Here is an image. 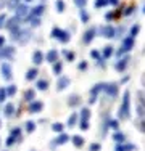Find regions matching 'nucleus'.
<instances>
[{
    "label": "nucleus",
    "mask_w": 145,
    "mask_h": 151,
    "mask_svg": "<svg viewBox=\"0 0 145 151\" xmlns=\"http://www.w3.org/2000/svg\"><path fill=\"white\" fill-rule=\"evenodd\" d=\"M29 37H31V32L26 31V29H23V27H20L14 34H12L13 40H16L18 44H21V45H26L29 42Z\"/></svg>",
    "instance_id": "nucleus-1"
},
{
    "label": "nucleus",
    "mask_w": 145,
    "mask_h": 151,
    "mask_svg": "<svg viewBox=\"0 0 145 151\" xmlns=\"http://www.w3.org/2000/svg\"><path fill=\"white\" fill-rule=\"evenodd\" d=\"M129 98H130V93L126 90L124 93V98H123V105L121 108H119V119H129V114H130V111H129Z\"/></svg>",
    "instance_id": "nucleus-2"
},
{
    "label": "nucleus",
    "mask_w": 145,
    "mask_h": 151,
    "mask_svg": "<svg viewBox=\"0 0 145 151\" xmlns=\"http://www.w3.org/2000/svg\"><path fill=\"white\" fill-rule=\"evenodd\" d=\"M99 34L105 39H113L116 35V29L111 26V24H105V26H102L99 29Z\"/></svg>",
    "instance_id": "nucleus-3"
},
{
    "label": "nucleus",
    "mask_w": 145,
    "mask_h": 151,
    "mask_svg": "<svg viewBox=\"0 0 145 151\" xmlns=\"http://www.w3.org/2000/svg\"><path fill=\"white\" fill-rule=\"evenodd\" d=\"M20 23H21V21L18 19L16 16H13V18H10V19H7L5 27L10 31V34H14V32H16V31L21 27V24H20Z\"/></svg>",
    "instance_id": "nucleus-4"
},
{
    "label": "nucleus",
    "mask_w": 145,
    "mask_h": 151,
    "mask_svg": "<svg viewBox=\"0 0 145 151\" xmlns=\"http://www.w3.org/2000/svg\"><path fill=\"white\" fill-rule=\"evenodd\" d=\"M16 18L18 19H28V16H29V12H31V10H29V6L28 5H23V3H20V5L16 6Z\"/></svg>",
    "instance_id": "nucleus-5"
},
{
    "label": "nucleus",
    "mask_w": 145,
    "mask_h": 151,
    "mask_svg": "<svg viewBox=\"0 0 145 151\" xmlns=\"http://www.w3.org/2000/svg\"><path fill=\"white\" fill-rule=\"evenodd\" d=\"M0 56L5 60H13L14 58V48L13 47H3L2 50H0Z\"/></svg>",
    "instance_id": "nucleus-6"
},
{
    "label": "nucleus",
    "mask_w": 145,
    "mask_h": 151,
    "mask_svg": "<svg viewBox=\"0 0 145 151\" xmlns=\"http://www.w3.org/2000/svg\"><path fill=\"white\" fill-rule=\"evenodd\" d=\"M132 47H134V37L128 35V37L123 40V48H121V52H119V55H121V53H124V52H129V50H132Z\"/></svg>",
    "instance_id": "nucleus-7"
},
{
    "label": "nucleus",
    "mask_w": 145,
    "mask_h": 151,
    "mask_svg": "<svg viewBox=\"0 0 145 151\" xmlns=\"http://www.w3.org/2000/svg\"><path fill=\"white\" fill-rule=\"evenodd\" d=\"M12 74H13L12 64H10V63H3L2 64V76H3V79L10 81V79H12Z\"/></svg>",
    "instance_id": "nucleus-8"
},
{
    "label": "nucleus",
    "mask_w": 145,
    "mask_h": 151,
    "mask_svg": "<svg viewBox=\"0 0 145 151\" xmlns=\"http://www.w3.org/2000/svg\"><path fill=\"white\" fill-rule=\"evenodd\" d=\"M95 34H97L95 27H89V29L84 32V44H90V42L94 40V37H95Z\"/></svg>",
    "instance_id": "nucleus-9"
},
{
    "label": "nucleus",
    "mask_w": 145,
    "mask_h": 151,
    "mask_svg": "<svg viewBox=\"0 0 145 151\" xmlns=\"http://www.w3.org/2000/svg\"><path fill=\"white\" fill-rule=\"evenodd\" d=\"M42 109H44V103L37 101V100L31 101V105H29V113H39V111H42Z\"/></svg>",
    "instance_id": "nucleus-10"
},
{
    "label": "nucleus",
    "mask_w": 145,
    "mask_h": 151,
    "mask_svg": "<svg viewBox=\"0 0 145 151\" xmlns=\"http://www.w3.org/2000/svg\"><path fill=\"white\" fill-rule=\"evenodd\" d=\"M103 90L107 92L110 96H116V95H118V85H116V84H105Z\"/></svg>",
    "instance_id": "nucleus-11"
},
{
    "label": "nucleus",
    "mask_w": 145,
    "mask_h": 151,
    "mask_svg": "<svg viewBox=\"0 0 145 151\" xmlns=\"http://www.w3.org/2000/svg\"><path fill=\"white\" fill-rule=\"evenodd\" d=\"M128 61H129L128 56H126V58H121V60L118 61V63L115 64V69L118 71V73H123V71H124L126 68H128Z\"/></svg>",
    "instance_id": "nucleus-12"
},
{
    "label": "nucleus",
    "mask_w": 145,
    "mask_h": 151,
    "mask_svg": "<svg viewBox=\"0 0 145 151\" xmlns=\"http://www.w3.org/2000/svg\"><path fill=\"white\" fill-rule=\"evenodd\" d=\"M70 32H66V31H63V29H60V32H58V35H57V40H60L61 44H68L70 42Z\"/></svg>",
    "instance_id": "nucleus-13"
},
{
    "label": "nucleus",
    "mask_w": 145,
    "mask_h": 151,
    "mask_svg": "<svg viewBox=\"0 0 145 151\" xmlns=\"http://www.w3.org/2000/svg\"><path fill=\"white\" fill-rule=\"evenodd\" d=\"M70 77H66V76H61V79H58V84H57V87H58V90H65V88L70 85Z\"/></svg>",
    "instance_id": "nucleus-14"
},
{
    "label": "nucleus",
    "mask_w": 145,
    "mask_h": 151,
    "mask_svg": "<svg viewBox=\"0 0 145 151\" xmlns=\"http://www.w3.org/2000/svg\"><path fill=\"white\" fill-rule=\"evenodd\" d=\"M32 63L34 64H42L44 63V53L41 50H36V52L32 53Z\"/></svg>",
    "instance_id": "nucleus-15"
},
{
    "label": "nucleus",
    "mask_w": 145,
    "mask_h": 151,
    "mask_svg": "<svg viewBox=\"0 0 145 151\" xmlns=\"http://www.w3.org/2000/svg\"><path fill=\"white\" fill-rule=\"evenodd\" d=\"M44 58L49 61V63H55V61L58 60V52H57V50H50V52L44 56Z\"/></svg>",
    "instance_id": "nucleus-16"
},
{
    "label": "nucleus",
    "mask_w": 145,
    "mask_h": 151,
    "mask_svg": "<svg viewBox=\"0 0 145 151\" xmlns=\"http://www.w3.org/2000/svg\"><path fill=\"white\" fill-rule=\"evenodd\" d=\"M44 10H45V6L44 5H37L36 8H32L31 12H29V16H36V18H39L44 13Z\"/></svg>",
    "instance_id": "nucleus-17"
},
{
    "label": "nucleus",
    "mask_w": 145,
    "mask_h": 151,
    "mask_svg": "<svg viewBox=\"0 0 145 151\" xmlns=\"http://www.w3.org/2000/svg\"><path fill=\"white\" fill-rule=\"evenodd\" d=\"M71 142H72V145H74L76 148H82V146H84V138H82L81 135H74L71 138Z\"/></svg>",
    "instance_id": "nucleus-18"
},
{
    "label": "nucleus",
    "mask_w": 145,
    "mask_h": 151,
    "mask_svg": "<svg viewBox=\"0 0 145 151\" xmlns=\"http://www.w3.org/2000/svg\"><path fill=\"white\" fill-rule=\"evenodd\" d=\"M34 100H36V90L34 88H29V90L24 93V101L31 103V101H34Z\"/></svg>",
    "instance_id": "nucleus-19"
},
{
    "label": "nucleus",
    "mask_w": 145,
    "mask_h": 151,
    "mask_svg": "<svg viewBox=\"0 0 145 151\" xmlns=\"http://www.w3.org/2000/svg\"><path fill=\"white\" fill-rule=\"evenodd\" d=\"M36 88H39V90H47V88H49V81H45V79H39L37 84H36Z\"/></svg>",
    "instance_id": "nucleus-20"
},
{
    "label": "nucleus",
    "mask_w": 145,
    "mask_h": 151,
    "mask_svg": "<svg viewBox=\"0 0 145 151\" xmlns=\"http://www.w3.org/2000/svg\"><path fill=\"white\" fill-rule=\"evenodd\" d=\"M68 140H70V137L65 134V132H61L60 137H58V138L55 140V145H65V143H66Z\"/></svg>",
    "instance_id": "nucleus-21"
},
{
    "label": "nucleus",
    "mask_w": 145,
    "mask_h": 151,
    "mask_svg": "<svg viewBox=\"0 0 145 151\" xmlns=\"http://www.w3.org/2000/svg\"><path fill=\"white\" fill-rule=\"evenodd\" d=\"M3 113H5L7 117L13 116V114H14V105H13V103H8V105H5V109H3Z\"/></svg>",
    "instance_id": "nucleus-22"
},
{
    "label": "nucleus",
    "mask_w": 145,
    "mask_h": 151,
    "mask_svg": "<svg viewBox=\"0 0 145 151\" xmlns=\"http://www.w3.org/2000/svg\"><path fill=\"white\" fill-rule=\"evenodd\" d=\"M37 74H39V73H37V68H31V69L26 73V79H28V81H34Z\"/></svg>",
    "instance_id": "nucleus-23"
},
{
    "label": "nucleus",
    "mask_w": 145,
    "mask_h": 151,
    "mask_svg": "<svg viewBox=\"0 0 145 151\" xmlns=\"http://www.w3.org/2000/svg\"><path fill=\"white\" fill-rule=\"evenodd\" d=\"M79 103H81L79 95H71V96H70V101H68V105H70V106H78Z\"/></svg>",
    "instance_id": "nucleus-24"
},
{
    "label": "nucleus",
    "mask_w": 145,
    "mask_h": 151,
    "mask_svg": "<svg viewBox=\"0 0 145 151\" xmlns=\"http://www.w3.org/2000/svg\"><path fill=\"white\" fill-rule=\"evenodd\" d=\"M89 117H90V111H89V108H82V111H81V121L89 122Z\"/></svg>",
    "instance_id": "nucleus-25"
},
{
    "label": "nucleus",
    "mask_w": 145,
    "mask_h": 151,
    "mask_svg": "<svg viewBox=\"0 0 145 151\" xmlns=\"http://www.w3.org/2000/svg\"><path fill=\"white\" fill-rule=\"evenodd\" d=\"M61 71H63V64H61L60 61H55V64H53V73H55L57 76H60Z\"/></svg>",
    "instance_id": "nucleus-26"
},
{
    "label": "nucleus",
    "mask_w": 145,
    "mask_h": 151,
    "mask_svg": "<svg viewBox=\"0 0 145 151\" xmlns=\"http://www.w3.org/2000/svg\"><path fill=\"white\" fill-rule=\"evenodd\" d=\"M63 129H65V125L61 124V122H55V124L52 125V130L53 132H58V134H61V132H63Z\"/></svg>",
    "instance_id": "nucleus-27"
},
{
    "label": "nucleus",
    "mask_w": 145,
    "mask_h": 151,
    "mask_svg": "<svg viewBox=\"0 0 145 151\" xmlns=\"http://www.w3.org/2000/svg\"><path fill=\"white\" fill-rule=\"evenodd\" d=\"M113 140H115L116 143H123V142H124V140H126V137L123 135L121 132H116V134L113 135Z\"/></svg>",
    "instance_id": "nucleus-28"
},
{
    "label": "nucleus",
    "mask_w": 145,
    "mask_h": 151,
    "mask_svg": "<svg viewBox=\"0 0 145 151\" xmlns=\"http://www.w3.org/2000/svg\"><path fill=\"white\" fill-rule=\"evenodd\" d=\"M113 55V47H105L103 48V58H110V56Z\"/></svg>",
    "instance_id": "nucleus-29"
},
{
    "label": "nucleus",
    "mask_w": 145,
    "mask_h": 151,
    "mask_svg": "<svg viewBox=\"0 0 145 151\" xmlns=\"http://www.w3.org/2000/svg\"><path fill=\"white\" fill-rule=\"evenodd\" d=\"M34 130H36V124L32 121H28L26 122V132H28V134H32Z\"/></svg>",
    "instance_id": "nucleus-30"
},
{
    "label": "nucleus",
    "mask_w": 145,
    "mask_h": 151,
    "mask_svg": "<svg viewBox=\"0 0 145 151\" xmlns=\"http://www.w3.org/2000/svg\"><path fill=\"white\" fill-rule=\"evenodd\" d=\"M79 15H81V21H82V23H87V21H89V18H90V16H89V13H87L84 8H81Z\"/></svg>",
    "instance_id": "nucleus-31"
},
{
    "label": "nucleus",
    "mask_w": 145,
    "mask_h": 151,
    "mask_svg": "<svg viewBox=\"0 0 145 151\" xmlns=\"http://www.w3.org/2000/svg\"><path fill=\"white\" fill-rule=\"evenodd\" d=\"M28 19L31 21V26L32 27H37L39 24H41V19H39V18H36V16H28Z\"/></svg>",
    "instance_id": "nucleus-32"
},
{
    "label": "nucleus",
    "mask_w": 145,
    "mask_h": 151,
    "mask_svg": "<svg viewBox=\"0 0 145 151\" xmlns=\"http://www.w3.org/2000/svg\"><path fill=\"white\" fill-rule=\"evenodd\" d=\"M55 6H57V12L58 13H63L65 12V2H63V0H57Z\"/></svg>",
    "instance_id": "nucleus-33"
},
{
    "label": "nucleus",
    "mask_w": 145,
    "mask_h": 151,
    "mask_svg": "<svg viewBox=\"0 0 145 151\" xmlns=\"http://www.w3.org/2000/svg\"><path fill=\"white\" fill-rule=\"evenodd\" d=\"M5 92H7V96H14L16 95V85H10Z\"/></svg>",
    "instance_id": "nucleus-34"
},
{
    "label": "nucleus",
    "mask_w": 145,
    "mask_h": 151,
    "mask_svg": "<svg viewBox=\"0 0 145 151\" xmlns=\"http://www.w3.org/2000/svg\"><path fill=\"white\" fill-rule=\"evenodd\" d=\"M76 122H78V114H71L70 116V119H68V125H70V127H74V124Z\"/></svg>",
    "instance_id": "nucleus-35"
},
{
    "label": "nucleus",
    "mask_w": 145,
    "mask_h": 151,
    "mask_svg": "<svg viewBox=\"0 0 145 151\" xmlns=\"http://www.w3.org/2000/svg\"><path fill=\"white\" fill-rule=\"evenodd\" d=\"M139 31H140L139 24H134V26H132V29H130V37H136V35L139 34Z\"/></svg>",
    "instance_id": "nucleus-36"
},
{
    "label": "nucleus",
    "mask_w": 145,
    "mask_h": 151,
    "mask_svg": "<svg viewBox=\"0 0 145 151\" xmlns=\"http://www.w3.org/2000/svg\"><path fill=\"white\" fill-rule=\"evenodd\" d=\"M108 0H95V8H102V6H107Z\"/></svg>",
    "instance_id": "nucleus-37"
},
{
    "label": "nucleus",
    "mask_w": 145,
    "mask_h": 151,
    "mask_svg": "<svg viewBox=\"0 0 145 151\" xmlns=\"http://www.w3.org/2000/svg\"><path fill=\"white\" fill-rule=\"evenodd\" d=\"M72 2H74V5L79 6V8H84L87 5V0H72Z\"/></svg>",
    "instance_id": "nucleus-38"
},
{
    "label": "nucleus",
    "mask_w": 145,
    "mask_h": 151,
    "mask_svg": "<svg viewBox=\"0 0 145 151\" xmlns=\"http://www.w3.org/2000/svg\"><path fill=\"white\" fill-rule=\"evenodd\" d=\"M108 127H110V129H113V130H118V129H119V124H118V121H116V119L110 121V124H108Z\"/></svg>",
    "instance_id": "nucleus-39"
},
{
    "label": "nucleus",
    "mask_w": 145,
    "mask_h": 151,
    "mask_svg": "<svg viewBox=\"0 0 145 151\" xmlns=\"http://www.w3.org/2000/svg\"><path fill=\"white\" fill-rule=\"evenodd\" d=\"M100 150H102L100 143H92V145H90V148H89V151H100Z\"/></svg>",
    "instance_id": "nucleus-40"
},
{
    "label": "nucleus",
    "mask_w": 145,
    "mask_h": 151,
    "mask_svg": "<svg viewBox=\"0 0 145 151\" xmlns=\"http://www.w3.org/2000/svg\"><path fill=\"white\" fill-rule=\"evenodd\" d=\"M137 114L140 116V119H144V105H139V103H137Z\"/></svg>",
    "instance_id": "nucleus-41"
},
{
    "label": "nucleus",
    "mask_w": 145,
    "mask_h": 151,
    "mask_svg": "<svg viewBox=\"0 0 145 151\" xmlns=\"http://www.w3.org/2000/svg\"><path fill=\"white\" fill-rule=\"evenodd\" d=\"M20 5V0H10L8 2V8H16Z\"/></svg>",
    "instance_id": "nucleus-42"
},
{
    "label": "nucleus",
    "mask_w": 145,
    "mask_h": 151,
    "mask_svg": "<svg viewBox=\"0 0 145 151\" xmlns=\"http://www.w3.org/2000/svg\"><path fill=\"white\" fill-rule=\"evenodd\" d=\"M65 56H66V60H68V61H72L76 55H74L72 52H65Z\"/></svg>",
    "instance_id": "nucleus-43"
},
{
    "label": "nucleus",
    "mask_w": 145,
    "mask_h": 151,
    "mask_svg": "<svg viewBox=\"0 0 145 151\" xmlns=\"http://www.w3.org/2000/svg\"><path fill=\"white\" fill-rule=\"evenodd\" d=\"M5 98H7V92H5V88H0V103L5 101Z\"/></svg>",
    "instance_id": "nucleus-44"
},
{
    "label": "nucleus",
    "mask_w": 145,
    "mask_h": 151,
    "mask_svg": "<svg viewBox=\"0 0 145 151\" xmlns=\"http://www.w3.org/2000/svg\"><path fill=\"white\" fill-rule=\"evenodd\" d=\"M137 98H139V105H144V90H139Z\"/></svg>",
    "instance_id": "nucleus-45"
},
{
    "label": "nucleus",
    "mask_w": 145,
    "mask_h": 151,
    "mask_svg": "<svg viewBox=\"0 0 145 151\" xmlns=\"http://www.w3.org/2000/svg\"><path fill=\"white\" fill-rule=\"evenodd\" d=\"M20 134H21V129H20V127H16V129H13V130H12V134H10V135L16 138V137L20 135Z\"/></svg>",
    "instance_id": "nucleus-46"
},
{
    "label": "nucleus",
    "mask_w": 145,
    "mask_h": 151,
    "mask_svg": "<svg viewBox=\"0 0 145 151\" xmlns=\"http://www.w3.org/2000/svg\"><path fill=\"white\" fill-rule=\"evenodd\" d=\"M7 23V15H0V27H5Z\"/></svg>",
    "instance_id": "nucleus-47"
},
{
    "label": "nucleus",
    "mask_w": 145,
    "mask_h": 151,
    "mask_svg": "<svg viewBox=\"0 0 145 151\" xmlns=\"http://www.w3.org/2000/svg\"><path fill=\"white\" fill-rule=\"evenodd\" d=\"M14 140H16V138H14V137L8 135V138H7V146H12L13 143H14Z\"/></svg>",
    "instance_id": "nucleus-48"
},
{
    "label": "nucleus",
    "mask_w": 145,
    "mask_h": 151,
    "mask_svg": "<svg viewBox=\"0 0 145 151\" xmlns=\"http://www.w3.org/2000/svg\"><path fill=\"white\" fill-rule=\"evenodd\" d=\"M90 55H92V58L100 60V52H99V50H92V53H90Z\"/></svg>",
    "instance_id": "nucleus-49"
},
{
    "label": "nucleus",
    "mask_w": 145,
    "mask_h": 151,
    "mask_svg": "<svg viewBox=\"0 0 145 151\" xmlns=\"http://www.w3.org/2000/svg\"><path fill=\"white\" fill-rule=\"evenodd\" d=\"M123 148H124V151H134V150H136V146L129 143V145H123Z\"/></svg>",
    "instance_id": "nucleus-50"
},
{
    "label": "nucleus",
    "mask_w": 145,
    "mask_h": 151,
    "mask_svg": "<svg viewBox=\"0 0 145 151\" xmlns=\"http://www.w3.org/2000/svg\"><path fill=\"white\" fill-rule=\"evenodd\" d=\"M87 129H89V122L81 121V130H87Z\"/></svg>",
    "instance_id": "nucleus-51"
},
{
    "label": "nucleus",
    "mask_w": 145,
    "mask_h": 151,
    "mask_svg": "<svg viewBox=\"0 0 145 151\" xmlns=\"http://www.w3.org/2000/svg\"><path fill=\"white\" fill-rule=\"evenodd\" d=\"M58 32H60V27H53V29H52V37H53V39H57Z\"/></svg>",
    "instance_id": "nucleus-52"
},
{
    "label": "nucleus",
    "mask_w": 145,
    "mask_h": 151,
    "mask_svg": "<svg viewBox=\"0 0 145 151\" xmlns=\"http://www.w3.org/2000/svg\"><path fill=\"white\" fill-rule=\"evenodd\" d=\"M86 68H87V63H86V61H82V63L79 64V69H81V71H84Z\"/></svg>",
    "instance_id": "nucleus-53"
},
{
    "label": "nucleus",
    "mask_w": 145,
    "mask_h": 151,
    "mask_svg": "<svg viewBox=\"0 0 145 151\" xmlns=\"http://www.w3.org/2000/svg\"><path fill=\"white\" fill-rule=\"evenodd\" d=\"M130 13H132V8H128V10H124V12H123V15H124V16H129Z\"/></svg>",
    "instance_id": "nucleus-54"
},
{
    "label": "nucleus",
    "mask_w": 145,
    "mask_h": 151,
    "mask_svg": "<svg viewBox=\"0 0 145 151\" xmlns=\"http://www.w3.org/2000/svg\"><path fill=\"white\" fill-rule=\"evenodd\" d=\"M105 18H107V21H110V19H113V18H115V15H113V13H107Z\"/></svg>",
    "instance_id": "nucleus-55"
},
{
    "label": "nucleus",
    "mask_w": 145,
    "mask_h": 151,
    "mask_svg": "<svg viewBox=\"0 0 145 151\" xmlns=\"http://www.w3.org/2000/svg\"><path fill=\"white\" fill-rule=\"evenodd\" d=\"M3 45H5V37L0 35V47H3Z\"/></svg>",
    "instance_id": "nucleus-56"
},
{
    "label": "nucleus",
    "mask_w": 145,
    "mask_h": 151,
    "mask_svg": "<svg viewBox=\"0 0 145 151\" xmlns=\"http://www.w3.org/2000/svg\"><path fill=\"white\" fill-rule=\"evenodd\" d=\"M108 3H110V5H118L119 0H108Z\"/></svg>",
    "instance_id": "nucleus-57"
},
{
    "label": "nucleus",
    "mask_w": 145,
    "mask_h": 151,
    "mask_svg": "<svg viewBox=\"0 0 145 151\" xmlns=\"http://www.w3.org/2000/svg\"><path fill=\"white\" fill-rule=\"evenodd\" d=\"M24 2H31V0H24Z\"/></svg>",
    "instance_id": "nucleus-58"
},
{
    "label": "nucleus",
    "mask_w": 145,
    "mask_h": 151,
    "mask_svg": "<svg viewBox=\"0 0 145 151\" xmlns=\"http://www.w3.org/2000/svg\"><path fill=\"white\" fill-rule=\"evenodd\" d=\"M0 124H2V122H0Z\"/></svg>",
    "instance_id": "nucleus-59"
}]
</instances>
